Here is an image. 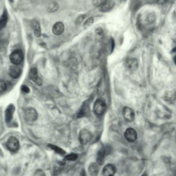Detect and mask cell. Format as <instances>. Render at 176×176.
I'll return each mask as SVG.
<instances>
[{"label":"cell","instance_id":"cell-25","mask_svg":"<svg viewBox=\"0 0 176 176\" xmlns=\"http://www.w3.org/2000/svg\"><path fill=\"white\" fill-rule=\"evenodd\" d=\"M93 22H94V18L92 17L89 18L87 19V21H86L84 23V27L85 28L89 27L92 25Z\"/></svg>","mask_w":176,"mask_h":176},{"label":"cell","instance_id":"cell-15","mask_svg":"<svg viewBox=\"0 0 176 176\" xmlns=\"http://www.w3.org/2000/svg\"><path fill=\"white\" fill-rule=\"evenodd\" d=\"M115 6V2L113 0H108V1L100 7V11L102 13H106L110 11Z\"/></svg>","mask_w":176,"mask_h":176},{"label":"cell","instance_id":"cell-32","mask_svg":"<svg viewBox=\"0 0 176 176\" xmlns=\"http://www.w3.org/2000/svg\"><path fill=\"white\" fill-rule=\"evenodd\" d=\"M141 176H147V174H146V173H144Z\"/></svg>","mask_w":176,"mask_h":176},{"label":"cell","instance_id":"cell-20","mask_svg":"<svg viewBox=\"0 0 176 176\" xmlns=\"http://www.w3.org/2000/svg\"><path fill=\"white\" fill-rule=\"evenodd\" d=\"M7 21V15L6 13H4L0 20L1 29H2L3 27H5Z\"/></svg>","mask_w":176,"mask_h":176},{"label":"cell","instance_id":"cell-18","mask_svg":"<svg viewBox=\"0 0 176 176\" xmlns=\"http://www.w3.org/2000/svg\"><path fill=\"white\" fill-rule=\"evenodd\" d=\"M32 28L34 30V35L36 37H39L41 36V29L38 21L34 20L32 23Z\"/></svg>","mask_w":176,"mask_h":176},{"label":"cell","instance_id":"cell-16","mask_svg":"<svg viewBox=\"0 0 176 176\" xmlns=\"http://www.w3.org/2000/svg\"><path fill=\"white\" fill-rule=\"evenodd\" d=\"M105 153H106V151L104 147H102L99 151L98 154H97V163L99 165H102L104 163Z\"/></svg>","mask_w":176,"mask_h":176},{"label":"cell","instance_id":"cell-30","mask_svg":"<svg viewBox=\"0 0 176 176\" xmlns=\"http://www.w3.org/2000/svg\"><path fill=\"white\" fill-rule=\"evenodd\" d=\"M21 91L23 93H29L30 92V89L27 86H23L21 87Z\"/></svg>","mask_w":176,"mask_h":176},{"label":"cell","instance_id":"cell-24","mask_svg":"<svg viewBox=\"0 0 176 176\" xmlns=\"http://www.w3.org/2000/svg\"><path fill=\"white\" fill-rule=\"evenodd\" d=\"M7 89V84L3 80H1L0 81V92L1 93L5 92Z\"/></svg>","mask_w":176,"mask_h":176},{"label":"cell","instance_id":"cell-31","mask_svg":"<svg viewBox=\"0 0 176 176\" xmlns=\"http://www.w3.org/2000/svg\"><path fill=\"white\" fill-rule=\"evenodd\" d=\"M173 56H174V61H175V62L176 63V48L173 50Z\"/></svg>","mask_w":176,"mask_h":176},{"label":"cell","instance_id":"cell-19","mask_svg":"<svg viewBox=\"0 0 176 176\" xmlns=\"http://www.w3.org/2000/svg\"><path fill=\"white\" fill-rule=\"evenodd\" d=\"M49 146L51 148V149H53V151H55L57 154H61V155H63L65 154V151H63V149L60 148L59 147L55 146V145H49Z\"/></svg>","mask_w":176,"mask_h":176},{"label":"cell","instance_id":"cell-21","mask_svg":"<svg viewBox=\"0 0 176 176\" xmlns=\"http://www.w3.org/2000/svg\"><path fill=\"white\" fill-rule=\"evenodd\" d=\"M108 0H92V4L96 7H99L100 8L104 5Z\"/></svg>","mask_w":176,"mask_h":176},{"label":"cell","instance_id":"cell-9","mask_svg":"<svg viewBox=\"0 0 176 176\" xmlns=\"http://www.w3.org/2000/svg\"><path fill=\"white\" fill-rule=\"evenodd\" d=\"M19 65H14L10 66L8 70V74L13 78L16 79L20 76L21 74V70Z\"/></svg>","mask_w":176,"mask_h":176},{"label":"cell","instance_id":"cell-2","mask_svg":"<svg viewBox=\"0 0 176 176\" xmlns=\"http://www.w3.org/2000/svg\"><path fill=\"white\" fill-rule=\"evenodd\" d=\"M106 104L103 100H98L96 101L93 107V111L96 115H102L106 111Z\"/></svg>","mask_w":176,"mask_h":176},{"label":"cell","instance_id":"cell-10","mask_svg":"<svg viewBox=\"0 0 176 176\" xmlns=\"http://www.w3.org/2000/svg\"><path fill=\"white\" fill-rule=\"evenodd\" d=\"M116 172V167L112 164H108L102 170V174L103 176H114Z\"/></svg>","mask_w":176,"mask_h":176},{"label":"cell","instance_id":"cell-12","mask_svg":"<svg viewBox=\"0 0 176 176\" xmlns=\"http://www.w3.org/2000/svg\"><path fill=\"white\" fill-rule=\"evenodd\" d=\"M164 99L168 103H174L176 100V94L173 91H167L164 95Z\"/></svg>","mask_w":176,"mask_h":176},{"label":"cell","instance_id":"cell-27","mask_svg":"<svg viewBox=\"0 0 176 176\" xmlns=\"http://www.w3.org/2000/svg\"><path fill=\"white\" fill-rule=\"evenodd\" d=\"M33 176H46V174L43 170L38 169L34 173Z\"/></svg>","mask_w":176,"mask_h":176},{"label":"cell","instance_id":"cell-7","mask_svg":"<svg viewBox=\"0 0 176 176\" xmlns=\"http://www.w3.org/2000/svg\"><path fill=\"white\" fill-rule=\"evenodd\" d=\"M125 137L128 141L133 143L137 140V131L133 128H128L125 132Z\"/></svg>","mask_w":176,"mask_h":176},{"label":"cell","instance_id":"cell-8","mask_svg":"<svg viewBox=\"0 0 176 176\" xmlns=\"http://www.w3.org/2000/svg\"><path fill=\"white\" fill-rule=\"evenodd\" d=\"M29 77L37 85L41 86L43 84V80L38 76V72L36 68H34L31 69L29 72Z\"/></svg>","mask_w":176,"mask_h":176},{"label":"cell","instance_id":"cell-5","mask_svg":"<svg viewBox=\"0 0 176 176\" xmlns=\"http://www.w3.org/2000/svg\"><path fill=\"white\" fill-rule=\"evenodd\" d=\"M6 146L11 152H16L20 147L19 141L14 136H10L7 141Z\"/></svg>","mask_w":176,"mask_h":176},{"label":"cell","instance_id":"cell-13","mask_svg":"<svg viewBox=\"0 0 176 176\" xmlns=\"http://www.w3.org/2000/svg\"><path fill=\"white\" fill-rule=\"evenodd\" d=\"M64 25L60 22L56 23L52 27V33L56 36L60 35L63 33L64 30Z\"/></svg>","mask_w":176,"mask_h":176},{"label":"cell","instance_id":"cell-4","mask_svg":"<svg viewBox=\"0 0 176 176\" xmlns=\"http://www.w3.org/2000/svg\"><path fill=\"white\" fill-rule=\"evenodd\" d=\"M37 118L38 113L34 108H27L24 111V119L28 122H34Z\"/></svg>","mask_w":176,"mask_h":176},{"label":"cell","instance_id":"cell-29","mask_svg":"<svg viewBox=\"0 0 176 176\" xmlns=\"http://www.w3.org/2000/svg\"><path fill=\"white\" fill-rule=\"evenodd\" d=\"M150 3L162 4L163 3L165 0H148Z\"/></svg>","mask_w":176,"mask_h":176},{"label":"cell","instance_id":"cell-23","mask_svg":"<svg viewBox=\"0 0 176 176\" xmlns=\"http://www.w3.org/2000/svg\"><path fill=\"white\" fill-rule=\"evenodd\" d=\"M78 156L76 154H71L66 155L65 159L68 161H75L78 159Z\"/></svg>","mask_w":176,"mask_h":176},{"label":"cell","instance_id":"cell-17","mask_svg":"<svg viewBox=\"0 0 176 176\" xmlns=\"http://www.w3.org/2000/svg\"><path fill=\"white\" fill-rule=\"evenodd\" d=\"M99 167L97 163L92 162L88 167V173L91 176H97L98 174Z\"/></svg>","mask_w":176,"mask_h":176},{"label":"cell","instance_id":"cell-6","mask_svg":"<svg viewBox=\"0 0 176 176\" xmlns=\"http://www.w3.org/2000/svg\"><path fill=\"white\" fill-rule=\"evenodd\" d=\"M122 114L124 119L128 122H132L135 118V113L131 108L125 107L123 109Z\"/></svg>","mask_w":176,"mask_h":176},{"label":"cell","instance_id":"cell-14","mask_svg":"<svg viewBox=\"0 0 176 176\" xmlns=\"http://www.w3.org/2000/svg\"><path fill=\"white\" fill-rule=\"evenodd\" d=\"M14 111V105H10L5 110V121L7 123L10 122L11 121Z\"/></svg>","mask_w":176,"mask_h":176},{"label":"cell","instance_id":"cell-28","mask_svg":"<svg viewBox=\"0 0 176 176\" xmlns=\"http://www.w3.org/2000/svg\"><path fill=\"white\" fill-rule=\"evenodd\" d=\"M85 17V15H82V16H79V17L77 18V19H76V24H80V23L83 21V20H84Z\"/></svg>","mask_w":176,"mask_h":176},{"label":"cell","instance_id":"cell-1","mask_svg":"<svg viewBox=\"0 0 176 176\" xmlns=\"http://www.w3.org/2000/svg\"><path fill=\"white\" fill-rule=\"evenodd\" d=\"M10 62L14 65H20L24 59V54L20 49H17L11 53L10 56Z\"/></svg>","mask_w":176,"mask_h":176},{"label":"cell","instance_id":"cell-3","mask_svg":"<svg viewBox=\"0 0 176 176\" xmlns=\"http://www.w3.org/2000/svg\"><path fill=\"white\" fill-rule=\"evenodd\" d=\"M92 134L89 130L83 129L80 132L79 140L81 144L85 145L89 142L92 139Z\"/></svg>","mask_w":176,"mask_h":176},{"label":"cell","instance_id":"cell-26","mask_svg":"<svg viewBox=\"0 0 176 176\" xmlns=\"http://www.w3.org/2000/svg\"><path fill=\"white\" fill-rule=\"evenodd\" d=\"M96 33L99 39L103 38V36H104V32L101 28H98L96 30Z\"/></svg>","mask_w":176,"mask_h":176},{"label":"cell","instance_id":"cell-11","mask_svg":"<svg viewBox=\"0 0 176 176\" xmlns=\"http://www.w3.org/2000/svg\"><path fill=\"white\" fill-rule=\"evenodd\" d=\"M138 62L136 59H127L125 61V68L130 71H134L138 68Z\"/></svg>","mask_w":176,"mask_h":176},{"label":"cell","instance_id":"cell-22","mask_svg":"<svg viewBox=\"0 0 176 176\" xmlns=\"http://www.w3.org/2000/svg\"><path fill=\"white\" fill-rule=\"evenodd\" d=\"M58 9H59V5L56 3H53L50 5L48 8V11L50 13H53L57 10Z\"/></svg>","mask_w":176,"mask_h":176}]
</instances>
